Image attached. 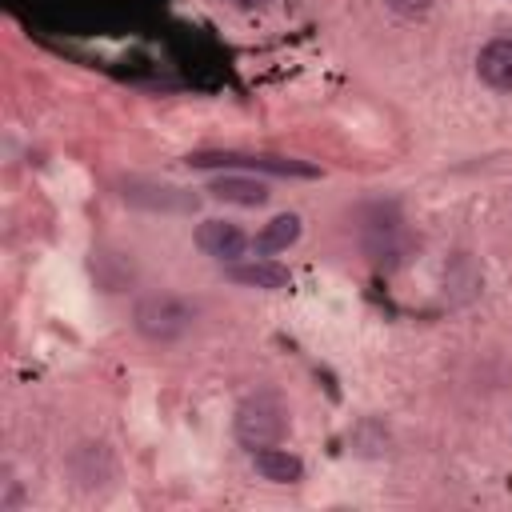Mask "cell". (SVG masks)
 Returning <instances> with one entry per match:
<instances>
[{
  "label": "cell",
  "mask_w": 512,
  "mask_h": 512,
  "mask_svg": "<svg viewBox=\"0 0 512 512\" xmlns=\"http://www.w3.org/2000/svg\"><path fill=\"white\" fill-rule=\"evenodd\" d=\"M232 432L236 440L256 452V448H268V444H280L284 432H288V408L276 392H252L236 404V416H232Z\"/></svg>",
  "instance_id": "obj_1"
},
{
  "label": "cell",
  "mask_w": 512,
  "mask_h": 512,
  "mask_svg": "<svg viewBox=\"0 0 512 512\" xmlns=\"http://www.w3.org/2000/svg\"><path fill=\"white\" fill-rule=\"evenodd\" d=\"M192 308L180 300V296H168V292H152V296H140L136 308H132V324L144 340L152 344H172L180 340L188 328H192Z\"/></svg>",
  "instance_id": "obj_2"
},
{
  "label": "cell",
  "mask_w": 512,
  "mask_h": 512,
  "mask_svg": "<svg viewBox=\"0 0 512 512\" xmlns=\"http://www.w3.org/2000/svg\"><path fill=\"white\" fill-rule=\"evenodd\" d=\"M364 248H368V256H372L380 268H396V264L408 256L412 236H408L404 220H396V216H376V220L364 228Z\"/></svg>",
  "instance_id": "obj_3"
},
{
  "label": "cell",
  "mask_w": 512,
  "mask_h": 512,
  "mask_svg": "<svg viewBox=\"0 0 512 512\" xmlns=\"http://www.w3.org/2000/svg\"><path fill=\"white\" fill-rule=\"evenodd\" d=\"M248 244H252L248 232H244L240 224H232V220H216V216H212V220H204V224L196 228V248H200L204 256L220 260V264H236Z\"/></svg>",
  "instance_id": "obj_4"
},
{
  "label": "cell",
  "mask_w": 512,
  "mask_h": 512,
  "mask_svg": "<svg viewBox=\"0 0 512 512\" xmlns=\"http://www.w3.org/2000/svg\"><path fill=\"white\" fill-rule=\"evenodd\" d=\"M476 76L492 92H512V36H496L476 56Z\"/></svg>",
  "instance_id": "obj_5"
},
{
  "label": "cell",
  "mask_w": 512,
  "mask_h": 512,
  "mask_svg": "<svg viewBox=\"0 0 512 512\" xmlns=\"http://www.w3.org/2000/svg\"><path fill=\"white\" fill-rule=\"evenodd\" d=\"M252 468L268 484H296V480H304V460L296 452H288V448H276V444L256 448L252 452Z\"/></svg>",
  "instance_id": "obj_6"
},
{
  "label": "cell",
  "mask_w": 512,
  "mask_h": 512,
  "mask_svg": "<svg viewBox=\"0 0 512 512\" xmlns=\"http://www.w3.org/2000/svg\"><path fill=\"white\" fill-rule=\"evenodd\" d=\"M480 284H484V272L472 260V252H456L448 260V268H444V292H448V300L452 304H468L480 292Z\"/></svg>",
  "instance_id": "obj_7"
},
{
  "label": "cell",
  "mask_w": 512,
  "mask_h": 512,
  "mask_svg": "<svg viewBox=\"0 0 512 512\" xmlns=\"http://www.w3.org/2000/svg\"><path fill=\"white\" fill-rule=\"evenodd\" d=\"M228 280L240 288H260V292H276L288 288V268L276 260H248V264H228Z\"/></svg>",
  "instance_id": "obj_8"
},
{
  "label": "cell",
  "mask_w": 512,
  "mask_h": 512,
  "mask_svg": "<svg viewBox=\"0 0 512 512\" xmlns=\"http://www.w3.org/2000/svg\"><path fill=\"white\" fill-rule=\"evenodd\" d=\"M208 192L216 200H224V204H236V208H260L268 200V188L260 180H252V176H216L208 184Z\"/></svg>",
  "instance_id": "obj_9"
},
{
  "label": "cell",
  "mask_w": 512,
  "mask_h": 512,
  "mask_svg": "<svg viewBox=\"0 0 512 512\" xmlns=\"http://www.w3.org/2000/svg\"><path fill=\"white\" fill-rule=\"evenodd\" d=\"M296 240H300V216H296V212H280V216H272V220L256 232L252 248H256L260 256H272V252H288Z\"/></svg>",
  "instance_id": "obj_10"
},
{
  "label": "cell",
  "mask_w": 512,
  "mask_h": 512,
  "mask_svg": "<svg viewBox=\"0 0 512 512\" xmlns=\"http://www.w3.org/2000/svg\"><path fill=\"white\" fill-rule=\"evenodd\" d=\"M392 12H400V16H420V12H428L432 8V0H384Z\"/></svg>",
  "instance_id": "obj_11"
},
{
  "label": "cell",
  "mask_w": 512,
  "mask_h": 512,
  "mask_svg": "<svg viewBox=\"0 0 512 512\" xmlns=\"http://www.w3.org/2000/svg\"><path fill=\"white\" fill-rule=\"evenodd\" d=\"M232 4H240V8H260L264 0H232Z\"/></svg>",
  "instance_id": "obj_12"
}]
</instances>
